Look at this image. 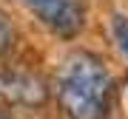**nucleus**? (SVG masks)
<instances>
[{
    "mask_svg": "<svg viewBox=\"0 0 128 119\" xmlns=\"http://www.w3.org/2000/svg\"><path fill=\"white\" fill-rule=\"evenodd\" d=\"M111 77L94 54H74L66 60L57 82L60 108L71 119H105L111 108Z\"/></svg>",
    "mask_w": 128,
    "mask_h": 119,
    "instance_id": "1",
    "label": "nucleus"
},
{
    "mask_svg": "<svg viewBox=\"0 0 128 119\" xmlns=\"http://www.w3.org/2000/svg\"><path fill=\"white\" fill-rule=\"evenodd\" d=\"M23 3L34 11V17L43 26H48L63 37L77 34L82 26V11L77 0H23Z\"/></svg>",
    "mask_w": 128,
    "mask_h": 119,
    "instance_id": "2",
    "label": "nucleus"
},
{
    "mask_svg": "<svg viewBox=\"0 0 128 119\" xmlns=\"http://www.w3.org/2000/svg\"><path fill=\"white\" fill-rule=\"evenodd\" d=\"M0 119H3V116H0Z\"/></svg>",
    "mask_w": 128,
    "mask_h": 119,
    "instance_id": "6",
    "label": "nucleus"
},
{
    "mask_svg": "<svg viewBox=\"0 0 128 119\" xmlns=\"http://www.w3.org/2000/svg\"><path fill=\"white\" fill-rule=\"evenodd\" d=\"M111 31H114L117 46L122 48V54L128 57V17H125V14H117V17H114V23H111Z\"/></svg>",
    "mask_w": 128,
    "mask_h": 119,
    "instance_id": "3",
    "label": "nucleus"
},
{
    "mask_svg": "<svg viewBox=\"0 0 128 119\" xmlns=\"http://www.w3.org/2000/svg\"><path fill=\"white\" fill-rule=\"evenodd\" d=\"M9 46H12V23H9V17L0 11V57L9 51Z\"/></svg>",
    "mask_w": 128,
    "mask_h": 119,
    "instance_id": "4",
    "label": "nucleus"
},
{
    "mask_svg": "<svg viewBox=\"0 0 128 119\" xmlns=\"http://www.w3.org/2000/svg\"><path fill=\"white\" fill-rule=\"evenodd\" d=\"M122 102H125V111H128V85H125V94H122Z\"/></svg>",
    "mask_w": 128,
    "mask_h": 119,
    "instance_id": "5",
    "label": "nucleus"
}]
</instances>
